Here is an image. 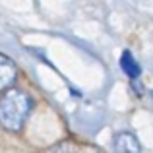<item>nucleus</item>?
Instances as JSON below:
<instances>
[{"instance_id":"obj_4","label":"nucleus","mask_w":153,"mask_h":153,"mask_svg":"<svg viewBox=\"0 0 153 153\" xmlns=\"http://www.w3.org/2000/svg\"><path fill=\"white\" fill-rule=\"evenodd\" d=\"M120 68L124 70V74L128 76V78H132V79H138V76H140V64L134 60V56L130 54V52H124L122 54V58H120Z\"/></svg>"},{"instance_id":"obj_1","label":"nucleus","mask_w":153,"mask_h":153,"mask_svg":"<svg viewBox=\"0 0 153 153\" xmlns=\"http://www.w3.org/2000/svg\"><path fill=\"white\" fill-rule=\"evenodd\" d=\"M31 108H33V99L23 89L12 87L4 91L0 95V126L12 134L22 132Z\"/></svg>"},{"instance_id":"obj_3","label":"nucleus","mask_w":153,"mask_h":153,"mask_svg":"<svg viewBox=\"0 0 153 153\" xmlns=\"http://www.w3.org/2000/svg\"><path fill=\"white\" fill-rule=\"evenodd\" d=\"M112 153H142V146L134 134L120 132L112 142Z\"/></svg>"},{"instance_id":"obj_2","label":"nucleus","mask_w":153,"mask_h":153,"mask_svg":"<svg viewBox=\"0 0 153 153\" xmlns=\"http://www.w3.org/2000/svg\"><path fill=\"white\" fill-rule=\"evenodd\" d=\"M16 78H18V68H16L14 60L0 52V91L4 93V91L12 89Z\"/></svg>"},{"instance_id":"obj_5","label":"nucleus","mask_w":153,"mask_h":153,"mask_svg":"<svg viewBox=\"0 0 153 153\" xmlns=\"http://www.w3.org/2000/svg\"><path fill=\"white\" fill-rule=\"evenodd\" d=\"M45 153H76V147L72 146L70 142H62V143H56V146H52L51 149H47Z\"/></svg>"}]
</instances>
